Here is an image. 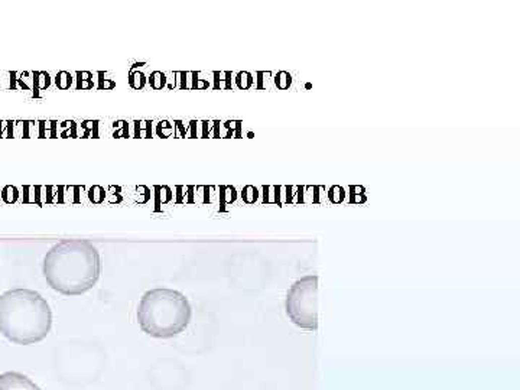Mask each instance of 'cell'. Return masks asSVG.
I'll return each mask as SVG.
<instances>
[{
	"mask_svg": "<svg viewBox=\"0 0 520 390\" xmlns=\"http://www.w3.org/2000/svg\"><path fill=\"white\" fill-rule=\"evenodd\" d=\"M43 276L56 292L76 296L90 291L101 275V257L88 240H61L43 259Z\"/></svg>",
	"mask_w": 520,
	"mask_h": 390,
	"instance_id": "1",
	"label": "cell"
},
{
	"mask_svg": "<svg viewBox=\"0 0 520 390\" xmlns=\"http://www.w3.org/2000/svg\"><path fill=\"white\" fill-rule=\"evenodd\" d=\"M52 327V311L42 295L16 288L0 295V333L9 341L29 346L42 341Z\"/></svg>",
	"mask_w": 520,
	"mask_h": 390,
	"instance_id": "2",
	"label": "cell"
},
{
	"mask_svg": "<svg viewBox=\"0 0 520 390\" xmlns=\"http://www.w3.org/2000/svg\"><path fill=\"white\" fill-rule=\"evenodd\" d=\"M192 309L184 293L169 288H155L142 296L138 322L142 331L155 338H171L191 322Z\"/></svg>",
	"mask_w": 520,
	"mask_h": 390,
	"instance_id": "3",
	"label": "cell"
},
{
	"mask_svg": "<svg viewBox=\"0 0 520 390\" xmlns=\"http://www.w3.org/2000/svg\"><path fill=\"white\" fill-rule=\"evenodd\" d=\"M286 314L302 330L318 328V276L308 275L296 281L286 295Z\"/></svg>",
	"mask_w": 520,
	"mask_h": 390,
	"instance_id": "4",
	"label": "cell"
},
{
	"mask_svg": "<svg viewBox=\"0 0 520 390\" xmlns=\"http://www.w3.org/2000/svg\"><path fill=\"white\" fill-rule=\"evenodd\" d=\"M0 390H41V387L22 373L6 371L0 374Z\"/></svg>",
	"mask_w": 520,
	"mask_h": 390,
	"instance_id": "5",
	"label": "cell"
},
{
	"mask_svg": "<svg viewBox=\"0 0 520 390\" xmlns=\"http://www.w3.org/2000/svg\"><path fill=\"white\" fill-rule=\"evenodd\" d=\"M200 73H194V71H188V73H178V77H181V84L179 87L182 90H207L210 87V83L200 78Z\"/></svg>",
	"mask_w": 520,
	"mask_h": 390,
	"instance_id": "6",
	"label": "cell"
},
{
	"mask_svg": "<svg viewBox=\"0 0 520 390\" xmlns=\"http://www.w3.org/2000/svg\"><path fill=\"white\" fill-rule=\"evenodd\" d=\"M263 189V204L283 206V185H265Z\"/></svg>",
	"mask_w": 520,
	"mask_h": 390,
	"instance_id": "7",
	"label": "cell"
},
{
	"mask_svg": "<svg viewBox=\"0 0 520 390\" xmlns=\"http://www.w3.org/2000/svg\"><path fill=\"white\" fill-rule=\"evenodd\" d=\"M327 198V186L305 185V204H322Z\"/></svg>",
	"mask_w": 520,
	"mask_h": 390,
	"instance_id": "8",
	"label": "cell"
},
{
	"mask_svg": "<svg viewBox=\"0 0 520 390\" xmlns=\"http://www.w3.org/2000/svg\"><path fill=\"white\" fill-rule=\"evenodd\" d=\"M218 204H220V208L221 210H224L226 207L228 206H231V204H234L236 203V200H237V191H236V188L234 186H231V185H220L218 188Z\"/></svg>",
	"mask_w": 520,
	"mask_h": 390,
	"instance_id": "9",
	"label": "cell"
},
{
	"mask_svg": "<svg viewBox=\"0 0 520 390\" xmlns=\"http://www.w3.org/2000/svg\"><path fill=\"white\" fill-rule=\"evenodd\" d=\"M32 88H33V94L38 96L39 91H45L48 87L51 86V77L48 73L45 71H36V73H32Z\"/></svg>",
	"mask_w": 520,
	"mask_h": 390,
	"instance_id": "10",
	"label": "cell"
},
{
	"mask_svg": "<svg viewBox=\"0 0 520 390\" xmlns=\"http://www.w3.org/2000/svg\"><path fill=\"white\" fill-rule=\"evenodd\" d=\"M348 203L364 204L367 203V192L363 185H348Z\"/></svg>",
	"mask_w": 520,
	"mask_h": 390,
	"instance_id": "11",
	"label": "cell"
},
{
	"mask_svg": "<svg viewBox=\"0 0 520 390\" xmlns=\"http://www.w3.org/2000/svg\"><path fill=\"white\" fill-rule=\"evenodd\" d=\"M155 189V206H165L173 200L172 189L168 185H156Z\"/></svg>",
	"mask_w": 520,
	"mask_h": 390,
	"instance_id": "12",
	"label": "cell"
},
{
	"mask_svg": "<svg viewBox=\"0 0 520 390\" xmlns=\"http://www.w3.org/2000/svg\"><path fill=\"white\" fill-rule=\"evenodd\" d=\"M347 198L346 188H343L341 185H333L327 189V200L331 204H341L344 203Z\"/></svg>",
	"mask_w": 520,
	"mask_h": 390,
	"instance_id": "13",
	"label": "cell"
},
{
	"mask_svg": "<svg viewBox=\"0 0 520 390\" xmlns=\"http://www.w3.org/2000/svg\"><path fill=\"white\" fill-rule=\"evenodd\" d=\"M213 80L214 84L213 88L214 90H231V73L230 71H224V73H213Z\"/></svg>",
	"mask_w": 520,
	"mask_h": 390,
	"instance_id": "14",
	"label": "cell"
},
{
	"mask_svg": "<svg viewBox=\"0 0 520 390\" xmlns=\"http://www.w3.org/2000/svg\"><path fill=\"white\" fill-rule=\"evenodd\" d=\"M234 84L240 90H249L254 86V77L247 71H240L234 76Z\"/></svg>",
	"mask_w": 520,
	"mask_h": 390,
	"instance_id": "15",
	"label": "cell"
},
{
	"mask_svg": "<svg viewBox=\"0 0 520 390\" xmlns=\"http://www.w3.org/2000/svg\"><path fill=\"white\" fill-rule=\"evenodd\" d=\"M93 87L94 81L90 71H77V90H91Z\"/></svg>",
	"mask_w": 520,
	"mask_h": 390,
	"instance_id": "16",
	"label": "cell"
},
{
	"mask_svg": "<svg viewBox=\"0 0 520 390\" xmlns=\"http://www.w3.org/2000/svg\"><path fill=\"white\" fill-rule=\"evenodd\" d=\"M0 197H2V200H3L6 204H15V203L19 200L21 192H19V188H18V186H15V185H6V186L2 189Z\"/></svg>",
	"mask_w": 520,
	"mask_h": 390,
	"instance_id": "17",
	"label": "cell"
},
{
	"mask_svg": "<svg viewBox=\"0 0 520 390\" xmlns=\"http://www.w3.org/2000/svg\"><path fill=\"white\" fill-rule=\"evenodd\" d=\"M259 188L254 186V185H246L241 191V200L246 203V204H254L259 201Z\"/></svg>",
	"mask_w": 520,
	"mask_h": 390,
	"instance_id": "18",
	"label": "cell"
},
{
	"mask_svg": "<svg viewBox=\"0 0 520 390\" xmlns=\"http://www.w3.org/2000/svg\"><path fill=\"white\" fill-rule=\"evenodd\" d=\"M135 138H152V121L141 120L135 121Z\"/></svg>",
	"mask_w": 520,
	"mask_h": 390,
	"instance_id": "19",
	"label": "cell"
},
{
	"mask_svg": "<svg viewBox=\"0 0 520 390\" xmlns=\"http://www.w3.org/2000/svg\"><path fill=\"white\" fill-rule=\"evenodd\" d=\"M88 198L93 204H101L106 200V189L100 185H93L88 189Z\"/></svg>",
	"mask_w": 520,
	"mask_h": 390,
	"instance_id": "20",
	"label": "cell"
},
{
	"mask_svg": "<svg viewBox=\"0 0 520 390\" xmlns=\"http://www.w3.org/2000/svg\"><path fill=\"white\" fill-rule=\"evenodd\" d=\"M273 81H275V86L278 87L279 90H288L289 87L292 86V76L288 71H279L275 76Z\"/></svg>",
	"mask_w": 520,
	"mask_h": 390,
	"instance_id": "21",
	"label": "cell"
},
{
	"mask_svg": "<svg viewBox=\"0 0 520 390\" xmlns=\"http://www.w3.org/2000/svg\"><path fill=\"white\" fill-rule=\"evenodd\" d=\"M129 84L135 90H142L145 87V84H146V77L141 71L132 70L129 73Z\"/></svg>",
	"mask_w": 520,
	"mask_h": 390,
	"instance_id": "22",
	"label": "cell"
},
{
	"mask_svg": "<svg viewBox=\"0 0 520 390\" xmlns=\"http://www.w3.org/2000/svg\"><path fill=\"white\" fill-rule=\"evenodd\" d=\"M81 129L84 130L83 138H98L97 120H84L81 123Z\"/></svg>",
	"mask_w": 520,
	"mask_h": 390,
	"instance_id": "23",
	"label": "cell"
},
{
	"mask_svg": "<svg viewBox=\"0 0 520 390\" xmlns=\"http://www.w3.org/2000/svg\"><path fill=\"white\" fill-rule=\"evenodd\" d=\"M55 84L59 90H68L73 86V76L68 71H59L55 77Z\"/></svg>",
	"mask_w": 520,
	"mask_h": 390,
	"instance_id": "24",
	"label": "cell"
},
{
	"mask_svg": "<svg viewBox=\"0 0 520 390\" xmlns=\"http://www.w3.org/2000/svg\"><path fill=\"white\" fill-rule=\"evenodd\" d=\"M149 84L153 90H162L166 84V76L162 71H153L149 77Z\"/></svg>",
	"mask_w": 520,
	"mask_h": 390,
	"instance_id": "25",
	"label": "cell"
},
{
	"mask_svg": "<svg viewBox=\"0 0 520 390\" xmlns=\"http://www.w3.org/2000/svg\"><path fill=\"white\" fill-rule=\"evenodd\" d=\"M61 138H77V124L73 120H65L59 124Z\"/></svg>",
	"mask_w": 520,
	"mask_h": 390,
	"instance_id": "26",
	"label": "cell"
},
{
	"mask_svg": "<svg viewBox=\"0 0 520 390\" xmlns=\"http://www.w3.org/2000/svg\"><path fill=\"white\" fill-rule=\"evenodd\" d=\"M224 127L227 129L224 138H241V121H237V120L226 121Z\"/></svg>",
	"mask_w": 520,
	"mask_h": 390,
	"instance_id": "27",
	"label": "cell"
},
{
	"mask_svg": "<svg viewBox=\"0 0 520 390\" xmlns=\"http://www.w3.org/2000/svg\"><path fill=\"white\" fill-rule=\"evenodd\" d=\"M113 136L114 138H129V123L124 120H117L113 124Z\"/></svg>",
	"mask_w": 520,
	"mask_h": 390,
	"instance_id": "28",
	"label": "cell"
},
{
	"mask_svg": "<svg viewBox=\"0 0 520 390\" xmlns=\"http://www.w3.org/2000/svg\"><path fill=\"white\" fill-rule=\"evenodd\" d=\"M172 133H175L173 126L168 121V120H162L156 124V135L159 138H169Z\"/></svg>",
	"mask_w": 520,
	"mask_h": 390,
	"instance_id": "29",
	"label": "cell"
},
{
	"mask_svg": "<svg viewBox=\"0 0 520 390\" xmlns=\"http://www.w3.org/2000/svg\"><path fill=\"white\" fill-rule=\"evenodd\" d=\"M46 204V186L35 185V206Z\"/></svg>",
	"mask_w": 520,
	"mask_h": 390,
	"instance_id": "30",
	"label": "cell"
},
{
	"mask_svg": "<svg viewBox=\"0 0 520 390\" xmlns=\"http://www.w3.org/2000/svg\"><path fill=\"white\" fill-rule=\"evenodd\" d=\"M295 185H283V204H295Z\"/></svg>",
	"mask_w": 520,
	"mask_h": 390,
	"instance_id": "31",
	"label": "cell"
},
{
	"mask_svg": "<svg viewBox=\"0 0 520 390\" xmlns=\"http://www.w3.org/2000/svg\"><path fill=\"white\" fill-rule=\"evenodd\" d=\"M23 204H35V185H25L23 186Z\"/></svg>",
	"mask_w": 520,
	"mask_h": 390,
	"instance_id": "32",
	"label": "cell"
},
{
	"mask_svg": "<svg viewBox=\"0 0 520 390\" xmlns=\"http://www.w3.org/2000/svg\"><path fill=\"white\" fill-rule=\"evenodd\" d=\"M116 87V81L106 78L104 73H98V90H113Z\"/></svg>",
	"mask_w": 520,
	"mask_h": 390,
	"instance_id": "33",
	"label": "cell"
},
{
	"mask_svg": "<svg viewBox=\"0 0 520 390\" xmlns=\"http://www.w3.org/2000/svg\"><path fill=\"white\" fill-rule=\"evenodd\" d=\"M175 189H176V200H175V203L176 204H186L188 203V186L178 185Z\"/></svg>",
	"mask_w": 520,
	"mask_h": 390,
	"instance_id": "34",
	"label": "cell"
},
{
	"mask_svg": "<svg viewBox=\"0 0 520 390\" xmlns=\"http://www.w3.org/2000/svg\"><path fill=\"white\" fill-rule=\"evenodd\" d=\"M256 77H257V78H254V80H256L254 87H256L257 90H265V88H266L265 80L268 81V78H271L272 74L271 73H265V71H259V73H256Z\"/></svg>",
	"mask_w": 520,
	"mask_h": 390,
	"instance_id": "35",
	"label": "cell"
},
{
	"mask_svg": "<svg viewBox=\"0 0 520 390\" xmlns=\"http://www.w3.org/2000/svg\"><path fill=\"white\" fill-rule=\"evenodd\" d=\"M173 123H175L173 124V130L176 133V138H185L186 136V126L181 120H175Z\"/></svg>",
	"mask_w": 520,
	"mask_h": 390,
	"instance_id": "36",
	"label": "cell"
},
{
	"mask_svg": "<svg viewBox=\"0 0 520 390\" xmlns=\"http://www.w3.org/2000/svg\"><path fill=\"white\" fill-rule=\"evenodd\" d=\"M203 124V136L201 138H210V127L213 126V121H201Z\"/></svg>",
	"mask_w": 520,
	"mask_h": 390,
	"instance_id": "37",
	"label": "cell"
},
{
	"mask_svg": "<svg viewBox=\"0 0 520 390\" xmlns=\"http://www.w3.org/2000/svg\"><path fill=\"white\" fill-rule=\"evenodd\" d=\"M200 124V121H195V120H191L189 121V136L188 138H198L197 136V126Z\"/></svg>",
	"mask_w": 520,
	"mask_h": 390,
	"instance_id": "38",
	"label": "cell"
},
{
	"mask_svg": "<svg viewBox=\"0 0 520 390\" xmlns=\"http://www.w3.org/2000/svg\"><path fill=\"white\" fill-rule=\"evenodd\" d=\"M13 124H15V121H6V129H8L6 138H15L13 136Z\"/></svg>",
	"mask_w": 520,
	"mask_h": 390,
	"instance_id": "39",
	"label": "cell"
},
{
	"mask_svg": "<svg viewBox=\"0 0 520 390\" xmlns=\"http://www.w3.org/2000/svg\"><path fill=\"white\" fill-rule=\"evenodd\" d=\"M5 127H6V121H0V138H6V135H5Z\"/></svg>",
	"mask_w": 520,
	"mask_h": 390,
	"instance_id": "40",
	"label": "cell"
}]
</instances>
